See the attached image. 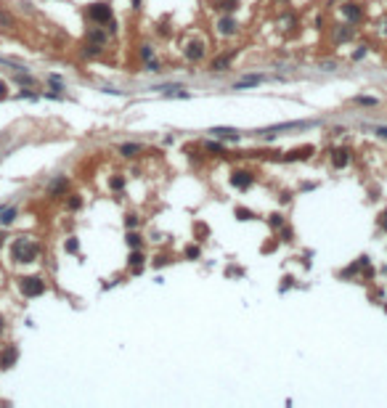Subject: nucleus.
<instances>
[{
	"label": "nucleus",
	"instance_id": "obj_1",
	"mask_svg": "<svg viewBox=\"0 0 387 408\" xmlns=\"http://www.w3.org/2000/svg\"><path fill=\"white\" fill-rule=\"evenodd\" d=\"M11 255H13V263H35L37 255H40V247L35 241H29V238L19 236L11 247Z\"/></svg>",
	"mask_w": 387,
	"mask_h": 408
},
{
	"label": "nucleus",
	"instance_id": "obj_2",
	"mask_svg": "<svg viewBox=\"0 0 387 408\" xmlns=\"http://www.w3.org/2000/svg\"><path fill=\"white\" fill-rule=\"evenodd\" d=\"M19 289L24 297H40L45 291V281L40 276H24V279H19Z\"/></svg>",
	"mask_w": 387,
	"mask_h": 408
},
{
	"label": "nucleus",
	"instance_id": "obj_3",
	"mask_svg": "<svg viewBox=\"0 0 387 408\" xmlns=\"http://www.w3.org/2000/svg\"><path fill=\"white\" fill-rule=\"evenodd\" d=\"M88 16L96 21V24H109V21H112V8L106 3H96V5H90V8H88Z\"/></svg>",
	"mask_w": 387,
	"mask_h": 408
},
{
	"label": "nucleus",
	"instance_id": "obj_4",
	"mask_svg": "<svg viewBox=\"0 0 387 408\" xmlns=\"http://www.w3.org/2000/svg\"><path fill=\"white\" fill-rule=\"evenodd\" d=\"M255 183V175L250 170H234L231 173V186L234 188H250Z\"/></svg>",
	"mask_w": 387,
	"mask_h": 408
},
{
	"label": "nucleus",
	"instance_id": "obj_5",
	"mask_svg": "<svg viewBox=\"0 0 387 408\" xmlns=\"http://www.w3.org/2000/svg\"><path fill=\"white\" fill-rule=\"evenodd\" d=\"M16 358H19V350L13 348V345H8V348L0 352V368H11L16 363Z\"/></svg>",
	"mask_w": 387,
	"mask_h": 408
},
{
	"label": "nucleus",
	"instance_id": "obj_6",
	"mask_svg": "<svg viewBox=\"0 0 387 408\" xmlns=\"http://www.w3.org/2000/svg\"><path fill=\"white\" fill-rule=\"evenodd\" d=\"M347 162H350V151H347V149H334V151H331V165H334L337 170L347 167Z\"/></svg>",
	"mask_w": 387,
	"mask_h": 408
},
{
	"label": "nucleus",
	"instance_id": "obj_7",
	"mask_svg": "<svg viewBox=\"0 0 387 408\" xmlns=\"http://www.w3.org/2000/svg\"><path fill=\"white\" fill-rule=\"evenodd\" d=\"M204 56V45L202 43H189V45H186V58H191V61H199V58H202Z\"/></svg>",
	"mask_w": 387,
	"mask_h": 408
},
{
	"label": "nucleus",
	"instance_id": "obj_8",
	"mask_svg": "<svg viewBox=\"0 0 387 408\" xmlns=\"http://www.w3.org/2000/svg\"><path fill=\"white\" fill-rule=\"evenodd\" d=\"M218 29H220V35H234L236 29H239V24H236V19L226 16V19H220V21H218Z\"/></svg>",
	"mask_w": 387,
	"mask_h": 408
},
{
	"label": "nucleus",
	"instance_id": "obj_9",
	"mask_svg": "<svg viewBox=\"0 0 387 408\" xmlns=\"http://www.w3.org/2000/svg\"><path fill=\"white\" fill-rule=\"evenodd\" d=\"M313 154V146H303V149H295L286 154V162H297V159H308Z\"/></svg>",
	"mask_w": 387,
	"mask_h": 408
},
{
	"label": "nucleus",
	"instance_id": "obj_10",
	"mask_svg": "<svg viewBox=\"0 0 387 408\" xmlns=\"http://www.w3.org/2000/svg\"><path fill=\"white\" fill-rule=\"evenodd\" d=\"M210 133L215 138H231V141H239V130H234V127H212Z\"/></svg>",
	"mask_w": 387,
	"mask_h": 408
},
{
	"label": "nucleus",
	"instance_id": "obj_11",
	"mask_svg": "<svg viewBox=\"0 0 387 408\" xmlns=\"http://www.w3.org/2000/svg\"><path fill=\"white\" fill-rule=\"evenodd\" d=\"M342 13H345V16L350 19V21H358V19L363 16V13H361V8H358V5H355V3H345V5H342Z\"/></svg>",
	"mask_w": 387,
	"mask_h": 408
},
{
	"label": "nucleus",
	"instance_id": "obj_12",
	"mask_svg": "<svg viewBox=\"0 0 387 408\" xmlns=\"http://www.w3.org/2000/svg\"><path fill=\"white\" fill-rule=\"evenodd\" d=\"M66 186H69V183H66V178H59V180H53V186H51V196H61V194H64V191H66Z\"/></svg>",
	"mask_w": 387,
	"mask_h": 408
},
{
	"label": "nucleus",
	"instance_id": "obj_13",
	"mask_svg": "<svg viewBox=\"0 0 387 408\" xmlns=\"http://www.w3.org/2000/svg\"><path fill=\"white\" fill-rule=\"evenodd\" d=\"M258 82H260V77H258V74H250V77H244V80H239L234 88H236V90H239V88H250V85H258Z\"/></svg>",
	"mask_w": 387,
	"mask_h": 408
},
{
	"label": "nucleus",
	"instance_id": "obj_14",
	"mask_svg": "<svg viewBox=\"0 0 387 408\" xmlns=\"http://www.w3.org/2000/svg\"><path fill=\"white\" fill-rule=\"evenodd\" d=\"M228 66H231V56H220L212 61V69H218V72H226Z\"/></svg>",
	"mask_w": 387,
	"mask_h": 408
},
{
	"label": "nucleus",
	"instance_id": "obj_15",
	"mask_svg": "<svg viewBox=\"0 0 387 408\" xmlns=\"http://www.w3.org/2000/svg\"><path fill=\"white\" fill-rule=\"evenodd\" d=\"M120 151H122V157H135V154L141 151V146H138V143H125V146H120Z\"/></svg>",
	"mask_w": 387,
	"mask_h": 408
},
{
	"label": "nucleus",
	"instance_id": "obj_16",
	"mask_svg": "<svg viewBox=\"0 0 387 408\" xmlns=\"http://www.w3.org/2000/svg\"><path fill=\"white\" fill-rule=\"evenodd\" d=\"M218 8H223V11H234V8H239V0H212Z\"/></svg>",
	"mask_w": 387,
	"mask_h": 408
},
{
	"label": "nucleus",
	"instance_id": "obj_17",
	"mask_svg": "<svg viewBox=\"0 0 387 408\" xmlns=\"http://www.w3.org/2000/svg\"><path fill=\"white\" fill-rule=\"evenodd\" d=\"M13 220H16V210H5L0 215V226H11Z\"/></svg>",
	"mask_w": 387,
	"mask_h": 408
},
{
	"label": "nucleus",
	"instance_id": "obj_18",
	"mask_svg": "<svg viewBox=\"0 0 387 408\" xmlns=\"http://www.w3.org/2000/svg\"><path fill=\"white\" fill-rule=\"evenodd\" d=\"M234 215H236L239 220H252V218H255V212H252V210H247V207H236V212H234Z\"/></svg>",
	"mask_w": 387,
	"mask_h": 408
},
{
	"label": "nucleus",
	"instance_id": "obj_19",
	"mask_svg": "<svg viewBox=\"0 0 387 408\" xmlns=\"http://www.w3.org/2000/svg\"><path fill=\"white\" fill-rule=\"evenodd\" d=\"M128 247L138 249V247H141V236H138V233H128Z\"/></svg>",
	"mask_w": 387,
	"mask_h": 408
},
{
	"label": "nucleus",
	"instance_id": "obj_20",
	"mask_svg": "<svg viewBox=\"0 0 387 408\" xmlns=\"http://www.w3.org/2000/svg\"><path fill=\"white\" fill-rule=\"evenodd\" d=\"M270 228H284V218H281V215H270Z\"/></svg>",
	"mask_w": 387,
	"mask_h": 408
},
{
	"label": "nucleus",
	"instance_id": "obj_21",
	"mask_svg": "<svg viewBox=\"0 0 387 408\" xmlns=\"http://www.w3.org/2000/svg\"><path fill=\"white\" fill-rule=\"evenodd\" d=\"M186 257H189V260H196V257H199V247H196V244L186 247Z\"/></svg>",
	"mask_w": 387,
	"mask_h": 408
},
{
	"label": "nucleus",
	"instance_id": "obj_22",
	"mask_svg": "<svg viewBox=\"0 0 387 408\" xmlns=\"http://www.w3.org/2000/svg\"><path fill=\"white\" fill-rule=\"evenodd\" d=\"M141 263H143V255H141V252H133V255H130V265L141 268Z\"/></svg>",
	"mask_w": 387,
	"mask_h": 408
},
{
	"label": "nucleus",
	"instance_id": "obj_23",
	"mask_svg": "<svg viewBox=\"0 0 387 408\" xmlns=\"http://www.w3.org/2000/svg\"><path fill=\"white\" fill-rule=\"evenodd\" d=\"M355 104H363V106H374V104H377V98H369V96H358V98H355Z\"/></svg>",
	"mask_w": 387,
	"mask_h": 408
},
{
	"label": "nucleus",
	"instance_id": "obj_24",
	"mask_svg": "<svg viewBox=\"0 0 387 408\" xmlns=\"http://www.w3.org/2000/svg\"><path fill=\"white\" fill-rule=\"evenodd\" d=\"M109 186H112L114 191H120L122 186H125V178H120V175H117V178H112V183H109Z\"/></svg>",
	"mask_w": 387,
	"mask_h": 408
},
{
	"label": "nucleus",
	"instance_id": "obj_25",
	"mask_svg": "<svg viewBox=\"0 0 387 408\" xmlns=\"http://www.w3.org/2000/svg\"><path fill=\"white\" fill-rule=\"evenodd\" d=\"M151 56H154V51L149 48V45H141V58H143V61H149Z\"/></svg>",
	"mask_w": 387,
	"mask_h": 408
},
{
	"label": "nucleus",
	"instance_id": "obj_26",
	"mask_svg": "<svg viewBox=\"0 0 387 408\" xmlns=\"http://www.w3.org/2000/svg\"><path fill=\"white\" fill-rule=\"evenodd\" d=\"M80 204H82V199H80V196H72L66 207H69V210H80Z\"/></svg>",
	"mask_w": 387,
	"mask_h": 408
},
{
	"label": "nucleus",
	"instance_id": "obj_27",
	"mask_svg": "<svg viewBox=\"0 0 387 408\" xmlns=\"http://www.w3.org/2000/svg\"><path fill=\"white\" fill-rule=\"evenodd\" d=\"M125 226H128V228H135V226H138V218H135V215H128V218H125Z\"/></svg>",
	"mask_w": 387,
	"mask_h": 408
},
{
	"label": "nucleus",
	"instance_id": "obj_28",
	"mask_svg": "<svg viewBox=\"0 0 387 408\" xmlns=\"http://www.w3.org/2000/svg\"><path fill=\"white\" fill-rule=\"evenodd\" d=\"M64 247H66V252H77V238H69Z\"/></svg>",
	"mask_w": 387,
	"mask_h": 408
},
{
	"label": "nucleus",
	"instance_id": "obj_29",
	"mask_svg": "<svg viewBox=\"0 0 387 408\" xmlns=\"http://www.w3.org/2000/svg\"><path fill=\"white\" fill-rule=\"evenodd\" d=\"M16 80L21 82V85H32V82H35L32 77H21V74H16Z\"/></svg>",
	"mask_w": 387,
	"mask_h": 408
},
{
	"label": "nucleus",
	"instance_id": "obj_30",
	"mask_svg": "<svg viewBox=\"0 0 387 408\" xmlns=\"http://www.w3.org/2000/svg\"><path fill=\"white\" fill-rule=\"evenodd\" d=\"M146 69H149V72H159V64L157 61H146Z\"/></svg>",
	"mask_w": 387,
	"mask_h": 408
},
{
	"label": "nucleus",
	"instance_id": "obj_31",
	"mask_svg": "<svg viewBox=\"0 0 387 408\" xmlns=\"http://www.w3.org/2000/svg\"><path fill=\"white\" fill-rule=\"evenodd\" d=\"M207 151H215V154H218V151H223V146H220V143H207Z\"/></svg>",
	"mask_w": 387,
	"mask_h": 408
},
{
	"label": "nucleus",
	"instance_id": "obj_32",
	"mask_svg": "<svg viewBox=\"0 0 387 408\" xmlns=\"http://www.w3.org/2000/svg\"><path fill=\"white\" fill-rule=\"evenodd\" d=\"M379 226H382V228L387 231V210H385L382 215H379Z\"/></svg>",
	"mask_w": 387,
	"mask_h": 408
},
{
	"label": "nucleus",
	"instance_id": "obj_33",
	"mask_svg": "<svg viewBox=\"0 0 387 408\" xmlns=\"http://www.w3.org/2000/svg\"><path fill=\"white\" fill-rule=\"evenodd\" d=\"M363 56H366V48H361V51H355V53H353V58H355V61L363 58Z\"/></svg>",
	"mask_w": 387,
	"mask_h": 408
},
{
	"label": "nucleus",
	"instance_id": "obj_34",
	"mask_svg": "<svg viewBox=\"0 0 387 408\" xmlns=\"http://www.w3.org/2000/svg\"><path fill=\"white\" fill-rule=\"evenodd\" d=\"M16 98H35V93H29V90H21V93Z\"/></svg>",
	"mask_w": 387,
	"mask_h": 408
},
{
	"label": "nucleus",
	"instance_id": "obj_35",
	"mask_svg": "<svg viewBox=\"0 0 387 408\" xmlns=\"http://www.w3.org/2000/svg\"><path fill=\"white\" fill-rule=\"evenodd\" d=\"M377 133L382 135V138H387V127H377Z\"/></svg>",
	"mask_w": 387,
	"mask_h": 408
},
{
	"label": "nucleus",
	"instance_id": "obj_36",
	"mask_svg": "<svg viewBox=\"0 0 387 408\" xmlns=\"http://www.w3.org/2000/svg\"><path fill=\"white\" fill-rule=\"evenodd\" d=\"M3 96H5V85L0 82V98H3Z\"/></svg>",
	"mask_w": 387,
	"mask_h": 408
},
{
	"label": "nucleus",
	"instance_id": "obj_37",
	"mask_svg": "<svg viewBox=\"0 0 387 408\" xmlns=\"http://www.w3.org/2000/svg\"><path fill=\"white\" fill-rule=\"evenodd\" d=\"M3 326H5V321H3V318H0V334H3Z\"/></svg>",
	"mask_w": 387,
	"mask_h": 408
},
{
	"label": "nucleus",
	"instance_id": "obj_38",
	"mask_svg": "<svg viewBox=\"0 0 387 408\" xmlns=\"http://www.w3.org/2000/svg\"><path fill=\"white\" fill-rule=\"evenodd\" d=\"M3 238H5V233H3V231H0V244H3Z\"/></svg>",
	"mask_w": 387,
	"mask_h": 408
}]
</instances>
